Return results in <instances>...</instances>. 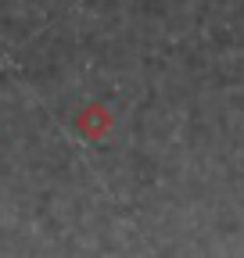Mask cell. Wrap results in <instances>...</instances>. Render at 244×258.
Returning a JSON list of instances; mask_svg holds the SVG:
<instances>
[{
    "mask_svg": "<svg viewBox=\"0 0 244 258\" xmlns=\"http://www.w3.org/2000/svg\"><path fill=\"white\" fill-rule=\"evenodd\" d=\"M72 125H76V133H79L86 144H101V140L111 133L115 115H111V108L101 104V101H86V104L72 115Z\"/></svg>",
    "mask_w": 244,
    "mask_h": 258,
    "instance_id": "obj_1",
    "label": "cell"
}]
</instances>
